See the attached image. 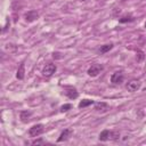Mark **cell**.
Listing matches in <instances>:
<instances>
[{"mask_svg":"<svg viewBox=\"0 0 146 146\" xmlns=\"http://www.w3.org/2000/svg\"><path fill=\"white\" fill-rule=\"evenodd\" d=\"M102 71H103V65H100V64H92L88 68V74L90 76H97Z\"/></svg>","mask_w":146,"mask_h":146,"instance_id":"1","label":"cell"},{"mask_svg":"<svg viewBox=\"0 0 146 146\" xmlns=\"http://www.w3.org/2000/svg\"><path fill=\"white\" fill-rule=\"evenodd\" d=\"M43 132V124H35L32 128H30L29 133L31 137H38Z\"/></svg>","mask_w":146,"mask_h":146,"instance_id":"2","label":"cell"},{"mask_svg":"<svg viewBox=\"0 0 146 146\" xmlns=\"http://www.w3.org/2000/svg\"><path fill=\"white\" fill-rule=\"evenodd\" d=\"M55 72H56V65L52 64V63L46 64V66H44L43 70H42V74H43L44 76H51Z\"/></svg>","mask_w":146,"mask_h":146,"instance_id":"3","label":"cell"},{"mask_svg":"<svg viewBox=\"0 0 146 146\" xmlns=\"http://www.w3.org/2000/svg\"><path fill=\"white\" fill-rule=\"evenodd\" d=\"M140 86H141L140 81H138V80H131L130 82H128L127 89H128V91L133 92V91H137V90L140 88Z\"/></svg>","mask_w":146,"mask_h":146,"instance_id":"4","label":"cell"},{"mask_svg":"<svg viewBox=\"0 0 146 146\" xmlns=\"http://www.w3.org/2000/svg\"><path fill=\"white\" fill-rule=\"evenodd\" d=\"M123 79H124V76L121 72H115L111 76V82L114 83V84H120V83L123 82Z\"/></svg>","mask_w":146,"mask_h":146,"instance_id":"5","label":"cell"},{"mask_svg":"<svg viewBox=\"0 0 146 146\" xmlns=\"http://www.w3.org/2000/svg\"><path fill=\"white\" fill-rule=\"evenodd\" d=\"M24 17H25V21L26 22H34L35 19H38V17H39V14L35 11V10H30V11H27L25 15H24Z\"/></svg>","mask_w":146,"mask_h":146,"instance_id":"6","label":"cell"},{"mask_svg":"<svg viewBox=\"0 0 146 146\" xmlns=\"http://www.w3.org/2000/svg\"><path fill=\"white\" fill-rule=\"evenodd\" d=\"M71 135H72V130H71V129H65V130L60 133V136L58 137L57 141H64V140H67L68 137H71Z\"/></svg>","mask_w":146,"mask_h":146,"instance_id":"7","label":"cell"},{"mask_svg":"<svg viewBox=\"0 0 146 146\" xmlns=\"http://www.w3.org/2000/svg\"><path fill=\"white\" fill-rule=\"evenodd\" d=\"M65 94H66V96H67L70 99H75V98H78V96H79L76 89H74V88H67L66 91H65Z\"/></svg>","mask_w":146,"mask_h":146,"instance_id":"8","label":"cell"},{"mask_svg":"<svg viewBox=\"0 0 146 146\" xmlns=\"http://www.w3.org/2000/svg\"><path fill=\"white\" fill-rule=\"evenodd\" d=\"M95 110L97 112H105V111L108 110V105L106 103H97L95 105Z\"/></svg>","mask_w":146,"mask_h":146,"instance_id":"9","label":"cell"},{"mask_svg":"<svg viewBox=\"0 0 146 146\" xmlns=\"http://www.w3.org/2000/svg\"><path fill=\"white\" fill-rule=\"evenodd\" d=\"M110 135H111V131L110 130H103L100 133H99V140L100 141H106L110 139Z\"/></svg>","mask_w":146,"mask_h":146,"instance_id":"10","label":"cell"},{"mask_svg":"<svg viewBox=\"0 0 146 146\" xmlns=\"http://www.w3.org/2000/svg\"><path fill=\"white\" fill-rule=\"evenodd\" d=\"M24 73H25V68H24V63H22V64L19 65V68L17 70V74H16L17 79H19V80L24 79Z\"/></svg>","mask_w":146,"mask_h":146,"instance_id":"11","label":"cell"},{"mask_svg":"<svg viewBox=\"0 0 146 146\" xmlns=\"http://www.w3.org/2000/svg\"><path fill=\"white\" fill-rule=\"evenodd\" d=\"M31 112H29V111H23V112H21V120L23 121V122H27L29 121V117L31 116Z\"/></svg>","mask_w":146,"mask_h":146,"instance_id":"12","label":"cell"},{"mask_svg":"<svg viewBox=\"0 0 146 146\" xmlns=\"http://www.w3.org/2000/svg\"><path fill=\"white\" fill-rule=\"evenodd\" d=\"M120 23H127V22H132L133 21V16L132 15H130V14H128V15H123L120 19Z\"/></svg>","mask_w":146,"mask_h":146,"instance_id":"13","label":"cell"},{"mask_svg":"<svg viewBox=\"0 0 146 146\" xmlns=\"http://www.w3.org/2000/svg\"><path fill=\"white\" fill-rule=\"evenodd\" d=\"M112 48H113V44H112V43H110V44H104V46H102V47H100L99 51H100L102 54H105V52L110 51Z\"/></svg>","mask_w":146,"mask_h":146,"instance_id":"14","label":"cell"},{"mask_svg":"<svg viewBox=\"0 0 146 146\" xmlns=\"http://www.w3.org/2000/svg\"><path fill=\"white\" fill-rule=\"evenodd\" d=\"M91 104H94V100H91V99H83L82 102L79 103V107H87V106H89Z\"/></svg>","mask_w":146,"mask_h":146,"instance_id":"15","label":"cell"},{"mask_svg":"<svg viewBox=\"0 0 146 146\" xmlns=\"http://www.w3.org/2000/svg\"><path fill=\"white\" fill-rule=\"evenodd\" d=\"M120 137V133L117 131H111V135H110V139H113V140H116L119 139Z\"/></svg>","mask_w":146,"mask_h":146,"instance_id":"16","label":"cell"},{"mask_svg":"<svg viewBox=\"0 0 146 146\" xmlns=\"http://www.w3.org/2000/svg\"><path fill=\"white\" fill-rule=\"evenodd\" d=\"M70 108H72V105H71V104H65V105H63V106L60 107V112H66V111H68Z\"/></svg>","mask_w":146,"mask_h":146,"instance_id":"17","label":"cell"},{"mask_svg":"<svg viewBox=\"0 0 146 146\" xmlns=\"http://www.w3.org/2000/svg\"><path fill=\"white\" fill-rule=\"evenodd\" d=\"M42 144H44V140L42 139H35L32 141V145H42Z\"/></svg>","mask_w":146,"mask_h":146,"instance_id":"18","label":"cell"},{"mask_svg":"<svg viewBox=\"0 0 146 146\" xmlns=\"http://www.w3.org/2000/svg\"><path fill=\"white\" fill-rule=\"evenodd\" d=\"M144 58V54L143 52H139V57H138V60H141Z\"/></svg>","mask_w":146,"mask_h":146,"instance_id":"19","label":"cell"},{"mask_svg":"<svg viewBox=\"0 0 146 146\" xmlns=\"http://www.w3.org/2000/svg\"><path fill=\"white\" fill-rule=\"evenodd\" d=\"M145 27H146V23H145Z\"/></svg>","mask_w":146,"mask_h":146,"instance_id":"20","label":"cell"},{"mask_svg":"<svg viewBox=\"0 0 146 146\" xmlns=\"http://www.w3.org/2000/svg\"><path fill=\"white\" fill-rule=\"evenodd\" d=\"M82 1H83V0H82Z\"/></svg>","mask_w":146,"mask_h":146,"instance_id":"21","label":"cell"}]
</instances>
